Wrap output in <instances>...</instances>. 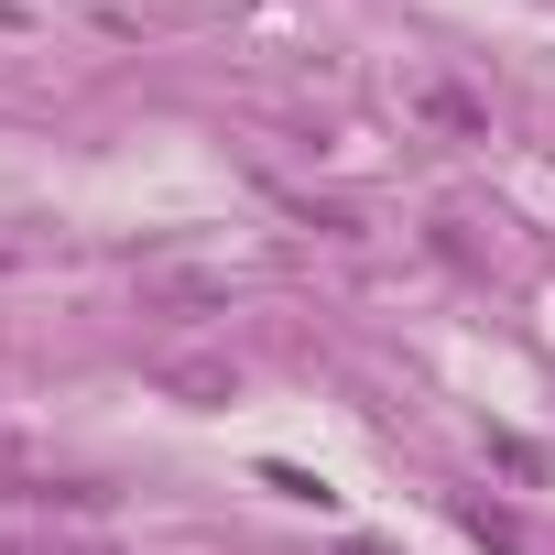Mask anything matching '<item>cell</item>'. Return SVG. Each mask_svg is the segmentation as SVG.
<instances>
[{
  "label": "cell",
  "mask_w": 555,
  "mask_h": 555,
  "mask_svg": "<svg viewBox=\"0 0 555 555\" xmlns=\"http://www.w3.org/2000/svg\"><path fill=\"white\" fill-rule=\"evenodd\" d=\"M0 34H23V0H0Z\"/></svg>",
  "instance_id": "obj_4"
},
{
  "label": "cell",
  "mask_w": 555,
  "mask_h": 555,
  "mask_svg": "<svg viewBox=\"0 0 555 555\" xmlns=\"http://www.w3.org/2000/svg\"><path fill=\"white\" fill-rule=\"evenodd\" d=\"M490 468H512V479H533V490H555V447H533L522 425H490Z\"/></svg>",
  "instance_id": "obj_1"
},
{
  "label": "cell",
  "mask_w": 555,
  "mask_h": 555,
  "mask_svg": "<svg viewBox=\"0 0 555 555\" xmlns=\"http://www.w3.org/2000/svg\"><path fill=\"white\" fill-rule=\"evenodd\" d=\"M457 522H468V533H479L490 555H522V522H512L501 501H457Z\"/></svg>",
  "instance_id": "obj_3"
},
{
  "label": "cell",
  "mask_w": 555,
  "mask_h": 555,
  "mask_svg": "<svg viewBox=\"0 0 555 555\" xmlns=\"http://www.w3.org/2000/svg\"><path fill=\"white\" fill-rule=\"evenodd\" d=\"M164 392H185V403H229L240 382H229V360H175V371H164Z\"/></svg>",
  "instance_id": "obj_2"
},
{
  "label": "cell",
  "mask_w": 555,
  "mask_h": 555,
  "mask_svg": "<svg viewBox=\"0 0 555 555\" xmlns=\"http://www.w3.org/2000/svg\"><path fill=\"white\" fill-rule=\"evenodd\" d=\"M0 555H55V544H12V533H0Z\"/></svg>",
  "instance_id": "obj_5"
}]
</instances>
